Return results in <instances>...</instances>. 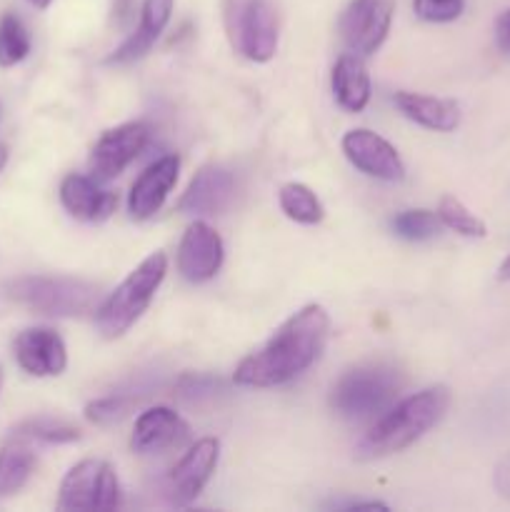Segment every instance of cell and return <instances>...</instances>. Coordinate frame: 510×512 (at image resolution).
<instances>
[{
  "mask_svg": "<svg viewBox=\"0 0 510 512\" xmlns=\"http://www.w3.org/2000/svg\"><path fill=\"white\" fill-rule=\"evenodd\" d=\"M235 195V180L223 165H203L178 200L183 215H220Z\"/></svg>",
  "mask_w": 510,
  "mask_h": 512,
  "instance_id": "14",
  "label": "cell"
},
{
  "mask_svg": "<svg viewBox=\"0 0 510 512\" xmlns=\"http://www.w3.org/2000/svg\"><path fill=\"white\" fill-rule=\"evenodd\" d=\"M333 85L335 100L340 103V108L350 110V113H360V110L368 105L370 100V75L365 70L360 55L348 53L340 55L338 63L333 65Z\"/></svg>",
  "mask_w": 510,
  "mask_h": 512,
  "instance_id": "20",
  "label": "cell"
},
{
  "mask_svg": "<svg viewBox=\"0 0 510 512\" xmlns=\"http://www.w3.org/2000/svg\"><path fill=\"white\" fill-rule=\"evenodd\" d=\"M5 293L13 303L50 318H80L98 310V285L60 275H23L10 280Z\"/></svg>",
  "mask_w": 510,
  "mask_h": 512,
  "instance_id": "5",
  "label": "cell"
},
{
  "mask_svg": "<svg viewBox=\"0 0 510 512\" xmlns=\"http://www.w3.org/2000/svg\"><path fill=\"white\" fill-rule=\"evenodd\" d=\"M5 163H8V148H5V145L0 143V170L5 168Z\"/></svg>",
  "mask_w": 510,
  "mask_h": 512,
  "instance_id": "33",
  "label": "cell"
},
{
  "mask_svg": "<svg viewBox=\"0 0 510 512\" xmlns=\"http://www.w3.org/2000/svg\"><path fill=\"white\" fill-rule=\"evenodd\" d=\"M493 483H495V490H498L503 498L510 500V453L505 455L498 465H495Z\"/></svg>",
  "mask_w": 510,
  "mask_h": 512,
  "instance_id": "30",
  "label": "cell"
},
{
  "mask_svg": "<svg viewBox=\"0 0 510 512\" xmlns=\"http://www.w3.org/2000/svg\"><path fill=\"white\" fill-rule=\"evenodd\" d=\"M448 408L450 390L445 385H433L400 400L398 405L385 410V415H380L378 423L365 433L358 445V458L378 460L410 448L445 418Z\"/></svg>",
  "mask_w": 510,
  "mask_h": 512,
  "instance_id": "2",
  "label": "cell"
},
{
  "mask_svg": "<svg viewBox=\"0 0 510 512\" xmlns=\"http://www.w3.org/2000/svg\"><path fill=\"white\" fill-rule=\"evenodd\" d=\"M403 375L385 363H365L345 370L330 390V408L350 423L373 420L393 408L403 390Z\"/></svg>",
  "mask_w": 510,
  "mask_h": 512,
  "instance_id": "3",
  "label": "cell"
},
{
  "mask_svg": "<svg viewBox=\"0 0 510 512\" xmlns=\"http://www.w3.org/2000/svg\"><path fill=\"white\" fill-rule=\"evenodd\" d=\"M120 505V483L115 470L103 460H83L60 483L58 510L95 512Z\"/></svg>",
  "mask_w": 510,
  "mask_h": 512,
  "instance_id": "7",
  "label": "cell"
},
{
  "mask_svg": "<svg viewBox=\"0 0 510 512\" xmlns=\"http://www.w3.org/2000/svg\"><path fill=\"white\" fill-rule=\"evenodd\" d=\"M30 35L23 20L15 13H5L0 18V68H13L20 60L28 58Z\"/></svg>",
  "mask_w": 510,
  "mask_h": 512,
  "instance_id": "23",
  "label": "cell"
},
{
  "mask_svg": "<svg viewBox=\"0 0 510 512\" xmlns=\"http://www.w3.org/2000/svg\"><path fill=\"white\" fill-rule=\"evenodd\" d=\"M220 443L215 438H203L170 468L165 475L163 493L173 505H188L203 493L205 485L218 468Z\"/></svg>",
  "mask_w": 510,
  "mask_h": 512,
  "instance_id": "10",
  "label": "cell"
},
{
  "mask_svg": "<svg viewBox=\"0 0 510 512\" xmlns=\"http://www.w3.org/2000/svg\"><path fill=\"white\" fill-rule=\"evenodd\" d=\"M35 470V450L28 438L15 435L0 450V498H10L28 483Z\"/></svg>",
  "mask_w": 510,
  "mask_h": 512,
  "instance_id": "21",
  "label": "cell"
},
{
  "mask_svg": "<svg viewBox=\"0 0 510 512\" xmlns=\"http://www.w3.org/2000/svg\"><path fill=\"white\" fill-rule=\"evenodd\" d=\"M175 0H145L143 10H140V25L118 50L108 55L105 63L110 65H125L140 60L150 48L155 45V40L160 38V33L168 25L170 13H173Z\"/></svg>",
  "mask_w": 510,
  "mask_h": 512,
  "instance_id": "18",
  "label": "cell"
},
{
  "mask_svg": "<svg viewBox=\"0 0 510 512\" xmlns=\"http://www.w3.org/2000/svg\"><path fill=\"white\" fill-rule=\"evenodd\" d=\"M330 335V315L323 305H305L258 353L235 368V385L275 388L303 375L323 353Z\"/></svg>",
  "mask_w": 510,
  "mask_h": 512,
  "instance_id": "1",
  "label": "cell"
},
{
  "mask_svg": "<svg viewBox=\"0 0 510 512\" xmlns=\"http://www.w3.org/2000/svg\"><path fill=\"white\" fill-rule=\"evenodd\" d=\"M0 388H3V370H0Z\"/></svg>",
  "mask_w": 510,
  "mask_h": 512,
  "instance_id": "35",
  "label": "cell"
},
{
  "mask_svg": "<svg viewBox=\"0 0 510 512\" xmlns=\"http://www.w3.org/2000/svg\"><path fill=\"white\" fill-rule=\"evenodd\" d=\"M30 3H33V5H35V8L45 10V8H48V5H50V3H53V0H30Z\"/></svg>",
  "mask_w": 510,
  "mask_h": 512,
  "instance_id": "34",
  "label": "cell"
},
{
  "mask_svg": "<svg viewBox=\"0 0 510 512\" xmlns=\"http://www.w3.org/2000/svg\"><path fill=\"white\" fill-rule=\"evenodd\" d=\"M230 45L253 63H268L278 50V13L270 0H230L225 13Z\"/></svg>",
  "mask_w": 510,
  "mask_h": 512,
  "instance_id": "6",
  "label": "cell"
},
{
  "mask_svg": "<svg viewBox=\"0 0 510 512\" xmlns=\"http://www.w3.org/2000/svg\"><path fill=\"white\" fill-rule=\"evenodd\" d=\"M395 108L413 123L428 130H438V133H450L460 123L458 105L453 100L433 98V95L400 90V93H395Z\"/></svg>",
  "mask_w": 510,
  "mask_h": 512,
  "instance_id": "19",
  "label": "cell"
},
{
  "mask_svg": "<svg viewBox=\"0 0 510 512\" xmlns=\"http://www.w3.org/2000/svg\"><path fill=\"white\" fill-rule=\"evenodd\" d=\"M15 435H23L28 440H40V443L48 445H63V443H75L80 440L78 428L68 423H60V420L53 418H33L20 423L18 428L13 430Z\"/></svg>",
  "mask_w": 510,
  "mask_h": 512,
  "instance_id": "26",
  "label": "cell"
},
{
  "mask_svg": "<svg viewBox=\"0 0 510 512\" xmlns=\"http://www.w3.org/2000/svg\"><path fill=\"white\" fill-rule=\"evenodd\" d=\"M175 390H178V398H183L185 403H203V400H213L220 393V380L210 378V375L185 373L175 383Z\"/></svg>",
  "mask_w": 510,
  "mask_h": 512,
  "instance_id": "28",
  "label": "cell"
},
{
  "mask_svg": "<svg viewBox=\"0 0 510 512\" xmlns=\"http://www.w3.org/2000/svg\"><path fill=\"white\" fill-rule=\"evenodd\" d=\"M130 405H133V398H130V395H123V393L105 395V398H98L93 400V403H88V408H85V418L95 425H110L115 423V420L123 418V415L130 410Z\"/></svg>",
  "mask_w": 510,
  "mask_h": 512,
  "instance_id": "27",
  "label": "cell"
},
{
  "mask_svg": "<svg viewBox=\"0 0 510 512\" xmlns=\"http://www.w3.org/2000/svg\"><path fill=\"white\" fill-rule=\"evenodd\" d=\"M498 280H503V283H505V280H510V255L503 260V265H500Z\"/></svg>",
  "mask_w": 510,
  "mask_h": 512,
  "instance_id": "32",
  "label": "cell"
},
{
  "mask_svg": "<svg viewBox=\"0 0 510 512\" xmlns=\"http://www.w3.org/2000/svg\"><path fill=\"white\" fill-rule=\"evenodd\" d=\"M180 158L178 155H165L155 160L153 165L138 175L128 195V213L133 220H148L163 208L165 198L178 183Z\"/></svg>",
  "mask_w": 510,
  "mask_h": 512,
  "instance_id": "15",
  "label": "cell"
},
{
  "mask_svg": "<svg viewBox=\"0 0 510 512\" xmlns=\"http://www.w3.org/2000/svg\"><path fill=\"white\" fill-rule=\"evenodd\" d=\"M438 218L443 228H450L453 233L465 235V238H485L488 228L478 215L470 213L455 195H443L438 203Z\"/></svg>",
  "mask_w": 510,
  "mask_h": 512,
  "instance_id": "24",
  "label": "cell"
},
{
  "mask_svg": "<svg viewBox=\"0 0 510 512\" xmlns=\"http://www.w3.org/2000/svg\"><path fill=\"white\" fill-rule=\"evenodd\" d=\"M15 360L33 378H55L68 368L63 338L50 328H28L15 338Z\"/></svg>",
  "mask_w": 510,
  "mask_h": 512,
  "instance_id": "13",
  "label": "cell"
},
{
  "mask_svg": "<svg viewBox=\"0 0 510 512\" xmlns=\"http://www.w3.org/2000/svg\"><path fill=\"white\" fill-rule=\"evenodd\" d=\"M390 228L398 238L413 240V243H420V240H430L440 233L443 223H440L438 213L433 210H403V213L395 215L390 220Z\"/></svg>",
  "mask_w": 510,
  "mask_h": 512,
  "instance_id": "25",
  "label": "cell"
},
{
  "mask_svg": "<svg viewBox=\"0 0 510 512\" xmlns=\"http://www.w3.org/2000/svg\"><path fill=\"white\" fill-rule=\"evenodd\" d=\"M495 40H498V48L503 53H510V8L495 20Z\"/></svg>",
  "mask_w": 510,
  "mask_h": 512,
  "instance_id": "31",
  "label": "cell"
},
{
  "mask_svg": "<svg viewBox=\"0 0 510 512\" xmlns=\"http://www.w3.org/2000/svg\"><path fill=\"white\" fill-rule=\"evenodd\" d=\"M60 203L75 220L103 223L118 208V195L100 188L95 178L73 173L60 183Z\"/></svg>",
  "mask_w": 510,
  "mask_h": 512,
  "instance_id": "17",
  "label": "cell"
},
{
  "mask_svg": "<svg viewBox=\"0 0 510 512\" xmlns=\"http://www.w3.org/2000/svg\"><path fill=\"white\" fill-rule=\"evenodd\" d=\"M223 240L205 220L188 225L178 245V273L188 283H205L215 278L223 265Z\"/></svg>",
  "mask_w": 510,
  "mask_h": 512,
  "instance_id": "12",
  "label": "cell"
},
{
  "mask_svg": "<svg viewBox=\"0 0 510 512\" xmlns=\"http://www.w3.org/2000/svg\"><path fill=\"white\" fill-rule=\"evenodd\" d=\"M395 0H350L340 13L338 33L350 53L368 58L378 53L393 23Z\"/></svg>",
  "mask_w": 510,
  "mask_h": 512,
  "instance_id": "8",
  "label": "cell"
},
{
  "mask_svg": "<svg viewBox=\"0 0 510 512\" xmlns=\"http://www.w3.org/2000/svg\"><path fill=\"white\" fill-rule=\"evenodd\" d=\"M168 273V258L165 253H153L110 293L95 310V328L105 340H115L128 333L140 315L148 310Z\"/></svg>",
  "mask_w": 510,
  "mask_h": 512,
  "instance_id": "4",
  "label": "cell"
},
{
  "mask_svg": "<svg viewBox=\"0 0 510 512\" xmlns=\"http://www.w3.org/2000/svg\"><path fill=\"white\" fill-rule=\"evenodd\" d=\"M465 0H413V10L418 18L428 23H450L463 15Z\"/></svg>",
  "mask_w": 510,
  "mask_h": 512,
  "instance_id": "29",
  "label": "cell"
},
{
  "mask_svg": "<svg viewBox=\"0 0 510 512\" xmlns=\"http://www.w3.org/2000/svg\"><path fill=\"white\" fill-rule=\"evenodd\" d=\"M278 200L283 213L300 225H318L325 218V208L320 198L303 183H285L280 188Z\"/></svg>",
  "mask_w": 510,
  "mask_h": 512,
  "instance_id": "22",
  "label": "cell"
},
{
  "mask_svg": "<svg viewBox=\"0 0 510 512\" xmlns=\"http://www.w3.org/2000/svg\"><path fill=\"white\" fill-rule=\"evenodd\" d=\"M343 153L360 173L370 178L388 180V183H398L405 178V163L398 150L373 130L358 128L345 133Z\"/></svg>",
  "mask_w": 510,
  "mask_h": 512,
  "instance_id": "11",
  "label": "cell"
},
{
  "mask_svg": "<svg viewBox=\"0 0 510 512\" xmlns=\"http://www.w3.org/2000/svg\"><path fill=\"white\" fill-rule=\"evenodd\" d=\"M150 140V128L145 123H123L110 128L95 140L90 150V173L98 183L115 180L140 153Z\"/></svg>",
  "mask_w": 510,
  "mask_h": 512,
  "instance_id": "9",
  "label": "cell"
},
{
  "mask_svg": "<svg viewBox=\"0 0 510 512\" xmlns=\"http://www.w3.org/2000/svg\"><path fill=\"white\" fill-rule=\"evenodd\" d=\"M190 428L175 410L170 408H148L135 420L133 435H130V450L138 455H155L163 450L178 448L188 440Z\"/></svg>",
  "mask_w": 510,
  "mask_h": 512,
  "instance_id": "16",
  "label": "cell"
}]
</instances>
